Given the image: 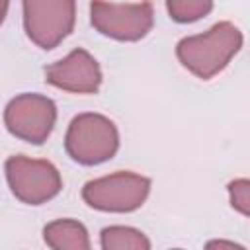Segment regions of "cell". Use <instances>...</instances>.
<instances>
[{
	"label": "cell",
	"mask_w": 250,
	"mask_h": 250,
	"mask_svg": "<svg viewBox=\"0 0 250 250\" xmlns=\"http://www.w3.org/2000/svg\"><path fill=\"white\" fill-rule=\"evenodd\" d=\"M242 31L230 21H219L199 35L178 41L176 57L184 68L201 80L219 74L242 47Z\"/></svg>",
	"instance_id": "obj_1"
},
{
	"label": "cell",
	"mask_w": 250,
	"mask_h": 250,
	"mask_svg": "<svg viewBox=\"0 0 250 250\" xmlns=\"http://www.w3.org/2000/svg\"><path fill=\"white\" fill-rule=\"evenodd\" d=\"M119 148V131L115 123L102 113H80L76 115L64 135L66 154L82 164L96 166L115 156Z\"/></svg>",
	"instance_id": "obj_2"
},
{
	"label": "cell",
	"mask_w": 250,
	"mask_h": 250,
	"mask_svg": "<svg viewBox=\"0 0 250 250\" xmlns=\"http://www.w3.org/2000/svg\"><path fill=\"white\" fill-rule=\"evenodd\" d=\"M150 193V180L135 172H115L90 180L82 188L88 207L105 213H131L143 207Z\"/></svg>",
	"instance_id": "obj_3"
},
{
	"label": "cell",
	"mask_w": 250,
	"mask_h": 250,
	"mask_svg": "<svg viewBox=\"0 0 250 250\" xmlns=\"http://www.w3.org/2000/svg\"><path fill=\"white\" fill-rule=\"evenodd\" d=\"M4 172L10 191L25 205H43L62 189V178L49 160L16 154L6 158Z\"/></svg>",
	"instance_id": "obj_4"
},
{
	"label": "cell",
	"mask_w": 250,
	"mask_h": 250,
	"mask_svg": "<svg viewBox=\"0 0 250 250\" xmlns=\"http://www.w3.org/2000/svg\"><path fill=\"white\" fill-rule=\"evenodd\" d=\"M23 29L39 49H55L70 35L76 21V0H21Z\"/></svg>",
	"instance_id": "obj_5"
},
{
	"label": "cell",
	"mask_w": 250,
	"mask_h": 250,
	"mask_svg": "<svg viewBox=\"0 0 250 250\" xmlns=\"http://www.w3.org/2000/svg\"><path fill=\"white\" fill-rule=\"evenodd\" d=\"M90 23L104 37L115 41H139L152 29L154 10L150 2L115 4L105 0H92Z\"/></svg>",
	"instance_id": "obj_6"
},
{
	"label": "cell",
	"mask_w": 250,
	"mask_h": 250,
	"mask_svg": "<svg viewBox=\"0 0 250 250\" xmlns=\"http://www.w3.org/2000/svg\"><path fill=\"white\" fill-rule=\"evenodd\" d=\"M57 105L41 94H20L12 98L4 109L6 129L31 145H43L55 127Z\"/></svg>",
	"instance_id": "obj_7"
},
{
	"label": "cell",
	"mask_w": 250,
	"mask_h": 250,
	"mask_svg": "<svg viewBox=\"0 0 250 250\" xmlns=\"http://www.w3.org/2000/svg\"><path fill=\"white\" fill-rule=\"evenodd\" d=\"M45 80L64 92L96 94L102 86V68L86 49H74L45 68Z\"/></svg>",
	"instance_id": "obj_8"
},
{
	"label": "cell",
	"mask_w": 250,
	"mask_h": 250,
	"mask_svg": "<svg viewBox=\"0 0 250 250\" xmlns=\"http://www.w3.org/2000/svg\"><path fill=\"white\" fill-rule=\"evenodd\" d=\"M43 240L55 250H88L90 236L82 223L74 219H57L43 229Z\"/></svg>",
	"instance_id": "obj_9"
},
{
	"label": "cell",
	"mask_w": 250,
	"mask_h": 250,
	"mask_svg": "<svg viewBox=\"0 0 250 250\" xmlns=\"http://www.w3.org/2000/svg\"><path fill=\"white\" fill-rule=\"evenodd\" d=\"M100 244L104 250H150V240L145 232L123 225L105 227L100 232Z\"/></svg>",
	"instance_id": "obj_10"
},
{
	"label": "cell",
	"mask_w": 250,
	"mask_h": 250,
	"mask_svg": "<svg viewBox=\"0 0 250 250\" xmlns=\"http://www.w3.org/2000/svg\"><path fill=\"white\" fill-rule=\"evenodd\" d=\"M168 16L178 23H191L211 14L213 0H166Z\"/></svg>",
	"instance_id": "obj_11"
},
{
	"label": "cell",
	"mask_w": 250,
	"mask_h": 250,
	"mask_svg": "<svg viewBox=\"0 0 250 250\" xmlns=\"http://www.w3.org/2000/svg\"><path fill=\"white\" fill-rule=\"evenodd\" d=\"M227 189L232 209L250 217V178H236L229 182Z\"/></svg>",
	"instance_id": "obj_12"
},
{
	"label": "cell",
	"mask_w": 250,
	"mask_h": 250,
	"mask_svg": "<svg viewBox=\"0 0 250 250\" xmlns=\"http://www.w3.org/2000/svg\"><path fill=\"white\" fill-rule=\"evenodd\" d=\"M215 246H219V248H240L242 244H236V242H229V240H211V242H207V248H215Z\"/></svg>",
	"instance_id": "obj_13"
}]
</instances>
